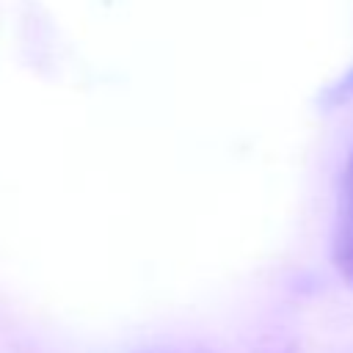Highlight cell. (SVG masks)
<instances>
[{"mask_svg":"<svg viewBox=\"0 0 353 353\" xmlns=\"http://www.w3.org/2000/svg\"><path fill=\"white\" fill-rule=\"evenodd\" d=\"M334 256L342 276L353 284V157L345 171V188L339 201V218H336V237H334Z\"/></svg>","mask_w":353,"mask_h":353,"instance_id":"6da1fadb","label":"cell"}]
</instances>
